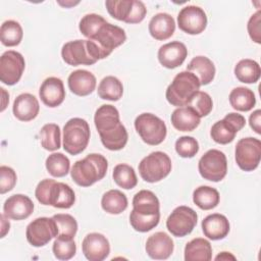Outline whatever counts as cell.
<instances>
[{"mask_svg": "<svg viewBox=\"0 0 261 261\" xmlns=\"http://www.w3.org/2000/svg\"><path fill=\"white\" fill-rule=\"evenodd\" d=\"M95 126L101 143L110 151H118L125 147L128 139L125 126L120 122L119 112L113 105L100 106L94 115Z\"/></svg>", "mask_w": 261, "mask_h": 261, "instance_id": "obj_1", "label": "cell"}, {"mask_svg": "<svg viewBox=\"0 0 261 261\" xmlns=\"http://www.w3.org/2000/svg\"><path fill=\"white\" fill-rule=\"evenodd\" d=\"M107 169L108 162L106 158L101 154L91 153L73 164L70 175L76 185L90 187L101 180L106 175Z\"/></svg>", "mask_w": 261, "mask_h": 261, "instance_id": "obj_2", "label": "cell"}, {"mask_svg": "<svg viewBox=\"0 0 261 261\" xmlns=\"http://www.w3.org/2000/svg\"><path fill=\"white\" fill-rule=\"evenodd\" d=\"M199 79L191 71L185 70L177 73L167 87L165 97L169 104L176 107L187 106L196 93L200 90Z\"/></svg>", "mask_w": 261, "mask_h": 261, "instance_id": "obj_3", "label": "cell"}, {"mask_svg": "<svg viewBox=\"0 0 261 261\" xmlns=\"http://www.w3.org/2000/svg\"><path fill=\"white\" fill-rule=\"evenodd\" d=\"M61 56L63 61L71 66L92 65L100 60L97 47L89 39L65 43L61 49Z\"/></svg>", "mask_w": 261, "mask_h": 261, "instance_id": "obj_4", "label": "cell"}, {"mask_svg": "<svg viewBox=\"0 0 261 261\" xmlns=\"http://www.w3.org/2000/svg\"><path fill=\"white\" fill-rule=\"evenodd\" d=\"M90 126L87 120L73 117L63 126V149L70 155L82 153L90 140Z\"/></svg>", "mask_w": 261, "mask_h": 261, "instance_id": "obj_5", "label": "cell"}, {"mask_svg": "<svg viewBox=\"0 0 261 261\" xmlns=\"http://www.w3.org/2000/svg\"><path fill=\"white\" fill-rule=\"evenodd\" d=\"M169 156L161 151H155L144 157L139 163L141 177L147 182H157L165 178L171 171Z\"/></svg>", "mask_w": 261, "mask_h": 261, "instance_id": "obj_6", "label": "cell"}, {"mask_svg": "<svg viewBox=\"0 0 261 261\" xmlns=\"http://www.w3.org/2000/svg\"><path fill=\"white\" fill-rule=\"evenodd\" d=\"M135 128L141 139L148 145L161 144L167 135L165 122L153 113H142L135 119Z\"/></svg>", "mask_w": 261, "mask_h": 261, "instance_id": "obj_7", "label": "cell"}, {"mask_svg": "<svg viewBox=\"0 0 261 261\" xmlns=\"http://www.w3.org/2000/svg\"><path fill=\"white\" fill-rule=\"evenodd\" d=\"M89 40L96 45L100 59H104L108 57L115 48L125 42L126 35L124 30L120 27L106 21Z\"/></svg>", "mask_w": 261, "mask_h": 261, "instance_id": "obj_8", "label": "cell"}, {"mask_svg": "<svg viewBox=\"0 0 261 261\" xmlns=\"http://www.w3.org/2000/svg\"><path fill=\"white\" fill-rule=\"evenodd\" d=\"M105 6L113 18L126 23H139L147 13L145 4L139 0H107Z\"/></svg>", "mask_w": 261, "mask_h": 261, "instance_id": "obj_9", "label": "cell"}, {"mask_svg": "<svg viewBox=\"0 0 261 261\" xmlns=\"http://www.w3.org/2000/svg\"><path fill=\"white\" fill-rule=\"evenodd\" d=\"M198 169L204 179L220 181L227 173V160L223 152L211 149L208 150L199 160Z\"/></svg>", "mask_w": 261, "mask_h": 261, "instance_id": "obj_10", "label": "cell"}, {"mask_svg": "<svg viewBox=\"0 0 261 261\" xmlns=\"http://www.w3.org/2000/svg\"><path fill=\"white\" fill-rule=\"evenodd\" d=\"M234 158L238 166L242 170H255L258 167L261 159L260 140L252 137L241 139L236 146Z\"/></svg>", "mask_w": 261, "mask_h": 261, "instance_id": "obj_11", "label": "cell"}, {"mask_svg": "<svg viewBox=\"0 0 261 261\" xmlns=\"http://www.w3.org/2000/svg\"><path fill=\"white\" fill-rule=\"evenodd\" d=\"M198 215L194 209L188 206L176 207L166 220L168 231L177 238L190 234L197 225Z\"/></svg>", "mask_w": 261, "mask_h": 261, "instance_id": "obj_12", "label": "cell"}, {"mask_svg": "<svg viewBox=\"0 0 261 261\" xmlns=\"http://www.w3.org/2000/svg\"><path fill=\"white\" fill-rule=\"evenodd\" d=\"M246 124V119L242 114L230 112L224 116L223 119L216 121L210 130V136L214 142L226 145L231 143L236 135Z\"/></svg>", "mask_w": 261, "mask_h": 261, "instance_id": "obj_13", "label": "cell"}, {"mask_svg": "<svg viewBox=\"0 0 261 261\" xmlns=\"http://www.w3.org/2000/svg\"><path fill=\"white\" fill-rule=\"evenodd\" d=\"M58 236V228L53 217H39L29 223L25 230L28 242L34 247H43Z\"/></svg>", "mask_w": 261, "mask_h": 261, "instance_id": "obj_14", "label": "cell"}, {"mask_svg": "<svg viewBox=\"0 0 261 261\" xmlns=\"http://www.w3.org/2000/svg\"><path fill=\"white\" fill-rule=\"evenodd\" d=\"M25 67L23 56L14 50L5 51L0 57V80L7 86L19 82Z\"/></svg>", "mask_w": 261, "mask_h": 261, "instance_id": "obj_15", "label": "cell"}, {"mask_svg": "<svg viewBox=\"0 0 261 261\" xmlns=\"http://www.w3.org/2000/svg\"><path fill=\"white\" fill-rule=\"evenodd\" d=\"M177 25L189 35H199L207 27L206 13L199 6H185L177 14Z\"/></svg>", "mask_w": 261, "mask_h": 261, "instance_id": "obj_16", "label": "cell"}, {"mask_svg": "<svg viewBox=\"0 0 261 261\" xmlns=\"http://www.w3.org/2000/svg\"><path fill=\"white\" fill-rule=\"evenodd\" d=\"M85 257L90 261H102L110 253V245L107 238L99 232L88 233L82 243Z\"/></svg>", "mask_w": 261, "mask_h": 261, "instance_id": "obj_17", "label": "cell"}, {"mask_svg": "<svg viewBox=\"0 0 261 261\" xmlns=\"http://www.w3.org/2000/svg\"><path fill=\"white\" fill-rule=\"evenodd\" d=\"M188 56L186 45L179 41H173L162 45L158 50V60L166 68L173 69L180 66Z\"/></svg>", "mask_w": 261, "mask_h": 261, "instance_id": "obj_18", "label": "cell"}, {"mask_svg": "<svg viewBox=\"0 0 261 261\" xmlns=\"http://www.w3.org/2000/svg\"><path fill=\"white\" fill-rule=\"evenodd\" d=\"M145 249L150 258L165 260L172 254L174 245L172 239L166 232L157 231L148 238Z\"/></svg>", "mask_w": 261, "mask_h": 261, "instance_id": "obj_19", "label": "cell"}, {"mask_svg": "<svg viewBox=\"0 0 261 261\" xmlns=\"http://www.w3.org/2000/svg\"><path fill=\"white\" fill-rule=\"evenodd\" d=\"M34 211V203L25 195L15 194L10 196L3 205V213L13 220H22L31 216Z\"/></svg>", "mask_w": 261, "mask_h": 261, "instance_id": "obj_20", "label": "cell"}, {"mask_svg": "<svg viewBox=\"0 0 261 261\" xmlns=\"http://www.w3.org/2000/svg\"><path fill=\"white\" fill-rule=\"evenodd\" d=\"M39 96L46 106L50 108L59 106L65 98L63 82L55 76L47 77L40 87Z\"/></svg>", "mask_w": 261, "mask_h": 261, "instance_id": "obj_21", "label": "cell"}, {"mask_svg": "<svg viewBox=\"0 0 261 261\" xmlns=\"http://www.w3.org/2000/svg\"><path fill=\"white\" fill-rule=\"evenodd\" d=\"M40 105L38 99L30 94L23 93L18 95L12 106V112L14 116L20 121H31L39 114Z\"/></svg>", "mask_w": 261, "mask_h": 261, "instance_id": "obj_22", "label": "cell"}, {"mask_svg": "<svg viewBox=\"0 0 261 261\" xmlns=\"http://www.w3.org/2000/svg\"><path fill=\"white\" fill-rule=\"evenodd\" d=\"M96 82L95 75L86 69L74 70L67 79L69 90L81 97L92 94L96 88Z\"/></svg>", "mask_w": 261, "mask_h": 261, "instance_id": "obj_23", "label": "cell"}, {"mask_svg": "<svg viewBox=\"0 0 261 261\" xmlns=\"http://www.w3.org/2000/svg\"><path fill=\"white\" fill-rule=\"evenodd\" d=\"M202 230L209 240H222L229 232V221L223 214L213 213L202 220Z\"/></svg>", "mask_w": 261, "mask_h": 261, "instance_id": "obj_24", "label": "cell"}, {"mask_svg": "<svg viewBox=\"0 0 261 261\" xmlns=\"http://www.w3.org/2000/svg\"><path fill=\"white\" fill-rule=\"evenodd\" d=\"M175 31L174 18L165 12L155 14L149 21V33L158 41L169 39Z\"/></svg>", "mask_w": 261, "mask_h": 261, "instance_id": "obj_25", "label": "cell"}, {"mask_svg": "<svg viewBox=\"0 0 261 261\" xmlns=\"http://www.w3.org/2000/svg\"><path fill=\"white\" fill-rule=\"evenodd\" d=\"M75 202V195L73 190L64 182L53 180L49 195V205L60 208L68 209Z\"/></svg>", "mask_w": 261, "mask_h": 261, "instance_id": "obj_26", "label": "cell"}, {"mask_svg": "<svg viewBox=\"0 0 261 261\" xmlns=\"http://www.w3.org/2000/svg\"><path fill=\"white\" fill-rule=\"evenodd\" d=\"M187 70L193 72L200 82L201 86L210 84L215 76V65L206 56H196L187 65Z\"/></svg>", "mask_w": 261, "mask_h": 261, "instance_id": "obj_27", "label": "cell"}, {"mask_svg": "<svg viewBox=\"0 0 261 261\" xmlns=\"http://www.w3.org/2000/svg\"><path fill=\"white\" fill-rule=\"evenodd\" d=\"M170 119L174 128L179 132H193L200 124L199 115L189 106L177 107Z\"/></svg>", "mask_w": 261, "mask_h": 261, "instance_id": "obj_28", "label": "cell"}, {"mask_svg": "<svg viewBox=\"0 0 261 261\" xmlns=\"http://www.w3.org/2000/svg\"><path fill=\"white\" fill-rule=\"evenodd\" d=\"M133 210L142 215H154L160 213V203L153 192L142 190L134 196Z\"/></svg>", "mask_w": 261, "mask_h": 261, "instance_id": "obj_29", "label": "cell"}, {"mask_svg": "<svg viewBox=\"0 0 261 261\" xmlns=\"http://www.w3.org/2000/svg\"><path fill=\"white\" fill-rule=\"evenodd\" d=\"M212 258V247L208 240L196 238L185 247L186 261H209Z\"/></svg>", "mask_w": 261, "mask_h": 261, "instance_id": "obj_30", "label": "cell"}, {"mask_svg": "<svg viewBox=\"0 0 261 261\" xmlns=\"http://www.w3.org/2000/svg\"><path fill=\"white\" fill-rule=\"evenodd\" d=\"M236 77L244 84H255L260 79V65L253 59H242L234 66Z\"/></svg>", "mask_w": 261, "mask_h": 261, "instance_id": "obj_31", "label": "cell"}, {"mask_svg": "<svg viewBox=\"0 0 261 261\" xmlns=\"http://www.w3.org/2000/svg\"><path fill=\"white\" fill-rule=\"evenodd\" d=\"M229 103L238 111H250L256 104V97L252 90L245 87H237L229 94Z\"/></svg>", "mask_w": 261, "mask_h": 261, "instance_id": "obj_32", "label": "cell"}, {"mask_svg": "<svg viewBox=\"0 0 261 261\" xmlns=\"http://www.w3.org/2000/svg\"><path fill=\"white\" fill-rule=\"evenodd\" d=\"M127 198L119 190H109L101 199L102 209L109 214H120L127 208Z\"/></svg>", "mask_w": 261, "mask_h": 261, "instance_id": "obj_33", "label": "cell"}, {"mask_svg": "<svg viewBox=\"0 0 261 261\" xmlns=\"http://www.w3.org/2000/svg\"><path fill=\"white\" fill-rule=\"evenodd\" d=\"M193 201L200 209L211 210L219 204L220 196L216 189L209 186H200L193 193Z\"/></svg>", "mask_w": 261, "mask_h": 261, "instance_id": "obj_34", "label": "cell"}, {"mask_svg": "<svg viewBox=\"0 0 261 261\" xmlns=\"http://www.w3.org/2000/svg\"><path fill=\"white\" fill-rule=\"evenodd\" d=\"M98 96L103 100L118 101L123 94L122 83L113 75L105 76L98 86Z\"/></svg>", "mask_w": 261, "mask_h": 261, "instance_id": "obj_35", "label": "cell"}, {"mask_svg": "<svg viewBox=\"0 0 261 261\" xmlns=\"http://www.w3.org/2000/svg\"><path fill=\"white\" fill-rule=\"evenodd\" d=\"M23 36L21 25L15 20H6L1 24L0 28V39L1 43L6 47L17 46Z\"/></svg>", "mask_w": 261, "mask_h": 261, "instance_id": "obj_36", "label": "cell"}, {"mask_svg": "<svg viewBox=\"0 0 261 261\" xmlns=\"http://www.w3.org/2000/svg\"><path fill=\"white\" fill-rule=\"evenodd\" d=\"M112 177L114 182L124 190L134 189L138 184V178L134 168L125 163L117 164L114 167Z\"/></svg>", "mask_w": 261, "mask_h": 261, "instance_id": "obj_37", "label": "cell"}, {"mask_svg": "<svg viewBox=\"0 0 261 261\" xmlns=\"http://www.w3.org/2000/svg\"><path fill=\"white\" fill-rule=\"evenodd\" d=\"M41 145L45 150L55 151L60 148V127L56 123H46L40 133Z\"/></svg>", "mask_w": 261, "mask_h": 261, "instance_id": "obj_38", "label": "cell"}, {"mask_svg": "<svg viewBox=\"0 0 261 261\" xmlns=\"http://www.w3.org/2000/svg\"><path fill=\"white\" fill-rule=\"evenodd\" d=\"M48 172L54 177H63L69 172L70 161L62 153H52L45 162Z\"/></svg>", "mask_w": 261, "mask_h": 261, "instance_id": "obj_39", "label": "cell"}, {"mask_svg": "<svg viewBox=\"0 0 261 261\" xmlns=\"http://www.w3.org/2000/svg\"><path fill=\"white\" fill-rule=\"evenodd\" d=\"M58 228V236L56 238L73 239L77 231V222L70 214L59 213L52 216Z\"/></svg>", "mask_w": 261, "mask_h": 261, "instance_id": "obj_40", "label": "cell"}, {"mask_svg": "<svg viewBox=\"0 0 261 261\" xmlns=\"http://www.w3.org/2000/svg\"><path fill=\"white\" fill-rule=\"evenodd\" d=\"M160 220V213L154 215H142L132 210L129 214V223L132 227L139 232H147L155 228Z\"/></svg>", "mask_w": 261, "mask_h": 261, "instance_id": "obj_41", "label": "cell"}, {"mask_svg": "<svg viewBox=\"0 0 261 261\" xmlns=\"http://www.w3.org/2000/svg\"><path fill=\"white\" fill-rule=\"evenodd\" d=\"M187 106L191 107L201 118L207 116L212 111L213 101L208 93L198 91Z\"/></svg>", "mask_w": 261, "mask_h": 261, "instance_id": "obj_42", "label": "cell"}, {"mask_svg": "<svg viewBox=\"0 0 261 261\" xmlns=\"http://www.w3.org/2000/svg\"><path fill=\"white\" fill-rule=\"evenodd\" d=\"M52 251L57 259L69 260L76 253V245L73 239L56 238V240L53 243Z\"/></svg>", "mask_w": 261, "mask_h": 261, "instance_id": "obj_43", "label": "cell"}, {"mask_svg": "<svg viewBox=\"0 0 261 261\" xmlns=\"http://www.w3.org/2000/svg\"><path fill=\"white\" fill-rule=\"evenodd\" d=\"M106 22V19L96 13H89L82 17L79 23L80 32L88 39L93 37L101 25Z\"/></svg>", "mask_w": 261, "mask_h": 261, "instance_id": "obj_44", "label": "cell"}, {"mask_svg": "<svg viewBox=\"0 0 261 261\" xmlns=\"http://www.w3.org/2000/svg\"><path fill=\"white\" fill-rule=\"evenodd\" d=\"M175 151L182 158H192L199 151V143L193 137L182 136L175 142Z\"/></svg>", "mask_w": 261, "mask_h": 261, "instance_id": "obj_45", "label": "cell"}, {"mask_svg": "<svg viewBox=\"0 0 261 261\" xmlns=\"http://www.w3.org/2000/svg\"><path fill=\"white\" fill-rule=\"evenodd\" d=\"M16 173L15 171L9 167L2 165L0 166V193L5 194L11 191L16 184Z\"/></svg>", "mask_w": 261, "mask_h": 261, "instance_id": "obj_46", "label": "cell"}, {"mask_svg": "<svg viewBox=\"0 0 261 261\" xmlns=\"http://www.w3.org/2000/svg\"><path fill=\"white\" fill-rule=\"evenodd\" d=\"M260 23H261V12L257 10L249 19L247 29L250 38L257 44L261 43V36H260Z\"/></svg>", "mask_w": 261, "mask_h": 261, "instance_id": "obj_47", "label": "cell"}, {"mask_svg": "<svg viewBox=\"0 0 261 261\" xmlns=\"http://www.w3.org/2000/svg\"><path fill=\"white\" fill-rule=\"evenodd\" d=\"M249 124L253 130L260 135L261 134V110H255L249 117Z\"/></svg>", "mask_w": 261, "mask_h": 261, "instance_id": "obj_48", "label": "cell"}, {"mask_svg": "<svg viewBox=\"0 0 261 261\" xmlns=\"http://www.w3.org/2000/svg\"><path fill=\"white\" fill-rule=\"evenodd\" d=\"M0 218H1V238H4L5 234L9 231L10 223L8 221V217H6L4 213L1 214Z\"/></svg>", "mask_w": 261, "mask_h": 261, "instance_id": "obj_49", "label": "cell"}, {"mask_svg": "<svg viewBox=\"0 0 261 261\" xmlns=\"http://www.w3.org/2000/svg\"><path fill=\"white\" fill-rule=\"evenodd\" d=\"M236 260V257L230 254L229 252H221L220 254H218L216 257H215V260Z\"/></svg>", "mask_w": 261, "mask_h": 261, "instance_id": "obj_50", "label": "cell"}, {"mask_svg": "<svg viewBox=\"0 0 261 261\" xmlns=\"http://www.w3.org/2000/svg\"><path fill=\"white\" fill-rule=\"evenodd\" d=\"M2 92V107H1V111H4V109L6 108L8 102H9V95L8 93L5 91V89L1 88L0 89Z\"/></svg>", "mask_w": 261, "mask_h": 261, "instance_id": "obj_51", "label": "cell"}, {"mask_svg": "<svg viewBox=\"0 0 261 261\" xmlns=\"http://www.w3.org/2000/svg\"><path fill=\"white\" fill-rule=\"evenodd\" d=\"M58 3L62 6H65V7H70V6H74L75 4H79V1L76 2H61V1H58Z\"/></svg>", "mask_w": 261, "mask_h": 261, "instance_id": "obj_52", "label": "cell"}]
</instances>
